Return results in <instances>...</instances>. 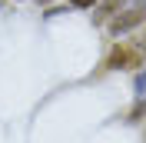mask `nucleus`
<instances>
[{"label":"nucleus","mask_w":146,"mask_h":143,"mask_svg":"<svg viewBox=\"0 0 146 143\" xmlns=\"http://www.w3.org/2000/svg\"><path fill=\"white\" fill-rule=\"evenodd\" d=\"M139 47H143V50H146V37H143V43H139Z\"/></svg>","instance_id":"20e7f679"},{"label":"nucleus","mask_w":146,"mask_h":143,"mask_svg":"<svg viewBox=\"0 0 146 143\" xmlns=\"http://www.w3.org/2000/svg\"><path fill=\"white\" fill-rule=\"evenodd\" d=\"M103 67H106V70H143V67H146V50L139 43L119 40V43L110 47Z\"/></svg>","instance_id":"f257e3e1"},{"label":"nucleus","mask_w":146,"mask_h":143,"mask_svg":"<svg viewBox=\"0 0 146 143\" xmlns=\"http://www.w3.org/2000/svg\"><path fill=\"white\" fill-rule=\"evenodd\" d=\"M73 7H80V10H86V7H93V3H96V0H70Z\"/></svg>","instance_id":"7ed1b4c3"},{"label":"nucleus","mask_w":146,"mask_h":143,"mask_svg":"<svg viewBox=\"0 0 146 143\" xmlns=\"http://www.w3.org/2000/svg\"><path fill=\"white\" fill-rule=\"evenodd\" d=\"M146 20V7H133V10H123L119 17L110 20V33H126V30H133L136 23H143Z\"/></svg>","instance_id":"f03ea898"}]
</instances>
